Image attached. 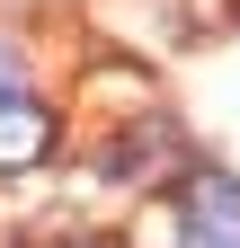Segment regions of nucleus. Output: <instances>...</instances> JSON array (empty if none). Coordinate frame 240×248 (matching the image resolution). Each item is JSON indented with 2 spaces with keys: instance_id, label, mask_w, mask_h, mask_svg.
I'll list each match as a JSON object with an SVG mask.
<instances>
[{
  "instance_id": "obj_5",
  "label": "nucleus",
  "mask_w": 240,
  "mask_h": 248,
  "mask_svg": "<svg viewBox=\"0 0 240 248\" xmlns=\"http://www.w3.org/2000/svg\"><path fill=\"white\" fill-rule=\"evenodd\" d=\"M63 248H116V239H63Z\"/></svg>"
},
{
  "instance_id": "obj_3",
  "label": "nucleus",
  "mask_w": 240,
  "mask_h": 248,
  "mask_svg": "<svg viewBox=\"0 0 240 248\" xmlns=\"http://www.w3.org/2000/svg\"><path fill=\"white\" fill-rule=\"evenodd\" d=\"M187 222L196 231H240V177H223V169H187Z\"/></svg>"
},
{
  "instance_id": "obj_2",
  "label": "nucleus",
  "mask_w": 240,
  "mask_h": 248,
  "mask_svg": "<svg viewBox=\"0 0 240 248\" xmlns=\"http://www.w3.org/2000/svg\"><path fill=\"white\" fill-rule=\"evenodd\" d=\"M107 169H116V177H134V186H152V177H169V169H187V142H178L169 124H142V142H134V151H125V142L107 151Z\"/></svg>"
},
{
  "instance_id": "obj_4",
  "label": "nucleus",
  "mask_w": 240,
  "mask_h": 248,
  "mask_svg": "<svg viewBox=\"0 0 240 248\" xmlns=\"http://www.w3.org/2000/svg\"><path fill=\"white\" fill-rule=\"evenodd\" d=\"M196 248H240V231H205V239H196Z\"/></svg>"
},
{
  "instance_id": "obj_1",
  "label": "nucleus",
  "mask_w": 240,
  "mask_h": 248,
  "mask_svg": "<svg viewBox=\"0 0 240 248\" xmlns=\"http://www.w3.org/2000/svg\"><path fill=\"white\" fill-rule=\"evenodd\" d=\"M45 151H53V115L36 98H9L0 89V169H36Z\"/></svg>"
},
{
  "instance_id": "obj_6",
  "label": "nucleus",
  "mask_w": 240,
  "mask_h": 248,
  "mask_svg": "<svg viewBox=\"0 0 240 248\" xmlns=\"http://www.w3.org/2000/svg\"><path fill=\"white\" fill-rule=\"evenodd\" d=\"M223 9H231V18H240V0H223Z\"/></svg>"
}]
</instances>
